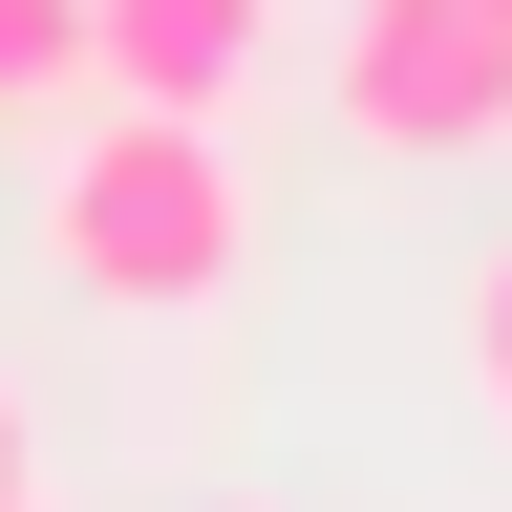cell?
<instances>
[{"instance_id": "ba28073f", "label": "cell", "mask_w": 512, "mask_h": 512, "mask_svg": "<svg viewBox=\"0 0 512 512\" xmlns=\"http://www.w3.org/2000/svg\"><path fill=\"white\" fill-rule=\"evenodd\" d=\"M491 22H512V0H491Z\"/></svg>"}, {"instance_id": "7a4b0ae2", "label": "cell", "mask_w": 512, "mask_h": 512, "mask_svg": "<svg viewBox=\"0 0 512 512\" xmlns=\"http://www.w3.org/2000/svg\"><path fill=\"white\" fill-rule=\"evenodd\" d=\"M320 86H342V128L384 171H491L512 150V22L491 0H342Z\"/></svg>"}, {"instance_id": "3957f363", "label": "cell", "mask_w": 512, "mask_h": 512, "mask_svg": "<svg viewBox=\"0 0 512 512\" xmlns=\"http://www.w3.org/2000/svg\"><path fill=\"white\" fill-rule=\"evenodd\" d=\"M86 86L107 107H256L278 86V0H86Z\"/></svg>"}, {"instance_id": "277c9868", "label": "cell", "mask_w": 512, "mask_h": 512, "mask_svg": "<svg viewBox=\"0 0 512 512\" xmlns=\"http://www.w3.org/2000/svg\"><path fill=\"white\" fill-rule=\"evenodd\" d=\"M0 107H86V0H0Z\"/></svg>"}, {"instance_id": "6da1fadb", "label": "cell", "mask_w": 512, "mask_h": 512, "mask_svg": "<svg viewBox=\"0 0 512 512\" xmlns=\"http://www.w3.org/2000/svg\"><path fill=\"white\" fill-rule=\"evenodd\" d=\"M22 235H43V278L107 299V320H214L256 278V171H235L214 107H107L86 86V128L43 150V214Z\"/></svg>"}, {"instance_id": "8992f818", "label": "cell", "mask_w": 512, "mask_h": 512, "mask_svg": "<svg viewBox=\"0 0 512 512\" xmlns=\"http://www.w3.org/2000/svg\"><path fill=\"white\" fill-rule=\"evenodd\" d=\"M0 491H43V427H22V384H0Z\"/></svg>"}, {"instance_id": "52a82bcc", "label": "cell", "mask_w": 512, "mask_h": 512, "mask_svg": "<svg viewBox=\"0 0 512 512\" xmlns=\"http://www.w3.org/2000/svg\"><path fill=\"white\" fill-rule=\"evenodd\" d=\"M0 512H43V491H0Z\"/></svg>"}, {"instance_id": "9c48e42d", "label": "cell", "mask_w": 512, "mask_h": 512, "mask_svg": "<svg viewBox=\"0 0 512 512\" xmlns=\"http://www.w3.org/2000/svg\"><path fill=\"white\" fill-rule=\"evenodd\" d=\"M235 512H256V491H235Z\"/></svg>"}, {"instance_id": "5b68a950", "label": "cell", "mask_w": 512, "mask_h": 512, "mask_svg": "<svg viewBox=\"0 0 512 512\" xmlns=\"http://www.w3.org/2000/svg\"><path fill=\"white\" fill-rule=\"evenodd\" d=\"M470 406H491V448H512V256L470 278Z\"/></svg>"}]
</instances>
